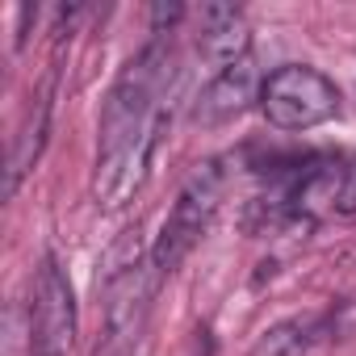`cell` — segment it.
<instances>
[{"label":"cell","instance_id":"6da1fadb","mask_svg":"<svg viewBox=\"0 0 356 356\" xmlns=\"http://www.w3.org/2000/svg\"><path fill=\"white\" fill-rule=\"evenodd\" d=\"M168 88H172V47L155 38L122 67L101 113V151L92 176V193L101 206L118 210L143 189L151 159L163 143V130L172 122Z\"/></svg>","mask_w":356,"mask_h":356},{"label":"cell","instance_id":"7a4b0ae2","mask_svg":"<svg viewBox=\"0 0 356 356\" xmlns=\"http://www.w3.org/2000/svg\"><path fill=\"white\" fill-rule=\"evenodd\" d=\"M222 193H227V172L218 159H206L189 172V181L176 193L168 218H163V231L151 248V268L159 277H172L176 268L185 264V256L197 248V239L210 231L218 206H222Z\"/></svg>","mask_w":356,"mask_h":356},{"label":"cell","instance_id":"3957f363","mask_svg":"<svg viewBox=\"0 0 356 356\" xmlns=\"http://www.w3.org/2000/svg\"><path fill=\"white\" fill-rule=\"evenodd\" d=\"M260 109L277 130H314L339 113V88L310 63H285L260 84Z\"/></svg>","mask_w":356,"mask_h":356},{"label":"cell","instance_id":"277c9868","mask_svg":"<svg viewBox=\"0 0 356 356\" xmlns=\"http://www.w3.org/2000/svg\"><path fill=\"white\" fill-rule=\"evenodd\" d=\"M159 273L151 268V256L109 281H97V293H101V306H105V339L97 348V356H130L143 327H147V314H151V302H155V289H159Z\"/></svg>","mask_w":356,"mask_h":356},{"label":"cell","instance_id":"5b68a950","mask_svg":"<svg viewBox=\"0 0 356 356\" xmlns=\"http://www.w3.org/2000/svg\"><path fill=\"white\" fill-rule=\"evenodd\" d=\"M76 343V298L55 256L42 260L30 302V356H67Z\"/></svg>","mask_w":356,"mask_h":356},{"label":"cell","instance_id":"8992f818","mask_svg":"<svg viewBox=\"0 0 356 356\" xmlns=\"http://www.w3.org/2000/svg\"><path fill=\"white\" fill-rule=\"evenodd\" d=\"M248 47H252V30L235 5L210 0V5L197 9V55L206 63H214L218 72L235 67L248 59Z\"/></svg>","mask_w":356,"mask_h":356},{"label":"cell","instance_id":"52a82bcc","mask_svg":"<svg viewBox=\"0 0 356 356\" xmlns=\"http://www.w3.org/2000/svg\"><path fill=\"white\" fill-rule=\"evenodd\" d=\"M51 109H55V72L42 80V88L34 92V101L26 105V118L13 134V147H9V172H5V197L17 193V185L30 176V168L38 163L42 147H47V134H51Z\"/></svg>","mask_w":356,"mask_h":356},{"label":"cell","instance_id":"ba28073f","mask_svg":"<svg viewBox=\"0 0 356 356\" xmlns=\"http://www.w3.org/2000/svg\"><path fill=\"white\" fill-rule=\"evenodd\" d=\"M256 101V67L252 59L235 63V67H222L193 101V122L197 126H222V122H235L248 105Z\"/></svg>","mask_w":356,"mask_h":356},{"label":"cell","instance_id":"9c48e42d","mask_svg":"<svg viewBox=\"0 0 356 356\" xmlns=\"http://www.w3.org/2000/svg\"><path fill=\"white\" fill-rule=\"evenodd\" d=\"M318 339V318H285L256 335L248 356H306Z\"/></svg>","mask_w":356,"mask_h":356},{"label":"cell","instance_id":"30bf717a","mask_svg":"<svg viewBox=\"0 0 356 356\" xmlns=\"http://www.w3.org/2000/svg\"><path fill=\"white\" fill-rule=\"evenodd\" d=\"M335 210L339 214H356V159H352V168H343V185H339Z\"/></svg>","mask_w":356,"mask_h":356},{"label":"cell","instance_id":"8fae6325","mask_svg":"<svg viewBox=\"0 0 356 356\" xmlns=\"http://www.w3.org/2000/svg\"><path fill=\"white\" fill-rule=\"evenodd\" d=\"M181 17H185V5H176V0H172V5H155L151 9V22H155L159 34H163V26H176Z\"/></svg>","mask_w":356,"mask_h":356}]
</instances>
